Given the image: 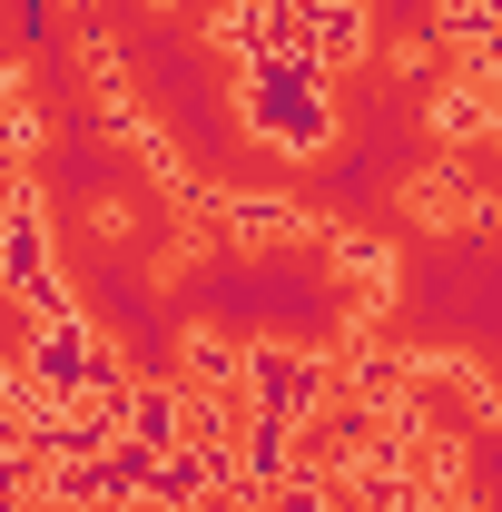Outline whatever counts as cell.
Masks as SVG:
<instances>
[{
    "mask_svg": "<svg viewBox=\"0 0 502 512\" xmlns=\"http://www.w3.org/2000/svg\"><path fill=\"white\" fill-rule=\"evenodd\" d=\"M178 384H197V394H247V335L197 316L178 335Z\"/></svg>",
    "mask_w": 502,
    "mask_h": 512,
    "instance_id": "5b68a950",
    "label": "cell"
},
{
    "mask_svg": "<svg viewBox=\"0 0 502 512\" xmlns=\"http://www.w3.org/2000/svg\"><path fill=\"white\" fill-rule=\"evenodd\" d=\"M325 89L335 79L315 60H256V69H237V119H247V138L286 148V158H325L335 148V99Z\"/></svg>",
    "mask_w": 502,
    "mask_h": 512,
    "instance_id": "6da1fadb",
    "label": "cell"
},
{
    "mask_svg": "<svg viewBox=\"0 0 502 512\" xmlns=\"http://www.w3.org/2000/svg\"><path fill=\"white\" fill-rule=\"evenodd\" d=\"M493 99H502V89L463 60L443 89H424V128H434V138H493Z\"/></svg>",
    "mask_w": 502,
    "mask_h": 512,
    "instance_id": "8992f818",
    "label": "cell"
},
{
    "mask_svg": "<svg viewBox=\"0 0 502 512\" xmlns=\"http://www.w3.org/2000/svg\"><path fill=\"white\" fill-rule=\"evenodd\" d=\"M493 138H502V99H493Z\"/></svg>",
    "mask_w": 502,
    "mask_h": 512,
    "instance_id": "8fae6325",
    "label": "cell"
},
{
    "mask_svg": "<svg viewBox=\"0 0 502 512\" xmlns=\"http://www.w3.org/2000/svg\"><path fill=\"white\" fill-rule=\"evenodd\" d=\"M247 404L276 414V424H315V414L335 404V355H325V345H276V335H256L247 345Z\"/></svg>",
    "mask_w": 502,
    "mask_h": 512,
    "instance_id": "3957f363",
    "label": "cell"
},
{
    "mask_svg": "<svg viewBox=\"0 0 502 512\" xmlns=\"http://www.w3.org/2000/svg\"><path fill=\"white\" fill-rule=\"evenodd\" d=\"M335 286L355 296V316L375 325L384 306H394V247H384V237H355V227H345V237H335Z\"/></svg>",
    "mask_w": 502,
    "mask_h": 512,
    "instance_id": "ba28073f",
    "label": "cell"
},
{
    "mask_svg": "<svg viewBox=\"0 0 502 512\" xmlns=\"http://www.w3.org/2000/svg\"><path fill=\"white\" fill-rule=\"evenodd\" d=\"M89 227H99V237H128V227H138V207H128V197H99V207H89Z\"/></svg>",
    "mask_w": 502,
    "mask_h": 512,
    "instance_id": "30bf717a",
    "label": "cell"
},
{
    "mask_svg": "<svg viewBox=\"0 0 502 512\" xmlns=\"http://www.w3.org/2000/svg\"><path fill=\"white\" fill-rule=\"evenodd\" d=\"M0 286H10V306L20 316H60V306H79L60 276V256H50V197L20 178V197L0 207Z\"/></svg>",
    "mask_w": 502,
    "mask_h": 512,
    "instance_id": "7a4b0ae2",
    "label": "cell"
},
{
    "mask_svg": "<svg viewBox=\"0 0 502 512\" xmlns=\"http://www.w3.org/2000/svg\"><path fill=\"white\" fill-rule=\"evenodd\" d=\"M207 227L227 247H296V237H315V217L296 197H207Z\"/></svg>",
    "mask_w": 502,
    "mask_h": 512,
    "instance_id": "277c9868",
    "label": "cell"
},
{
    "mask_svg": "<svg viewBox=\"0 0 502 512\" xmlns=\"http://www.w3.org/2000/svg\"><path fill=\"white\" fill-rule=\"evenodd\" d=\"M276 512H345V503H335V483L296 473V483H276Z\"/></svg>",
    "mask_w": 502,
    "mask_h": 512,
    "instance_id": "9c48e42d",
    "label": "cell"
},
{
    "mask_svg": "<svg viewBox=\"0 0 502 512\" xmlns=\"http://www.w3.org/2000/svg\"><path fill=\"white\" fill-rule=\"evenodd\" d=\"M119 424H128V444L178 453V444H188V384H138V375H128V394H119Z\"/></svg>",
    "mask_w": 502,
    "mask_h": 512,
    "instance_id": "52a82bcc",
    "label": "cell"
}]
</instances>
